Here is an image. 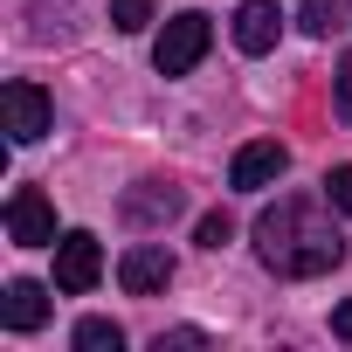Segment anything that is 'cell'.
Segmentation results:
<instances>
[{
  "label": "cell",
  "instance_id": "16",
  "mask_svg": "<svg viewBox=\"0 0 352 352\" xmlns=\"http://www.w3.org/2000/svg\"><path fill=\"white\" fill-rule=\"evenodd\" d=\"M331 338H345V345H352V297L331 311Z\"/></svg>",
  "mask_w": 352,
  "mask_h": 352
},
{
  "label": "cell",
  "instance_id": "5",
  "mask_svg": "<svg viewBox=\"0 0 352 352\" xmlns=\"http://www.w3.org/2000/svg\"><path fill=\"white\" fill-rule=\"evenodd\" d=\"M0 111H8V138L14 145H35V138H49V124H56V104L35 90V83H8V90H0Z\"/></svg>",
  "mask_w": 352,
  "mask_h": 352
},
{
  "label": "cell",
  "instance_id": "14",
  "mask_svg": "<svg viewBox=\"0 0 352 352\" xmlns=\"http://www.w3.org/2000/svg\"><path fill=\"white\" fill-rule=\"evenodd\" d=\"M324 201H331L338 214H352V166H331V173H324Z\"/></svg>",
  "mask_w": 352,
  "mask_h": 352
},
{
  "label": "cell",
  "instance_id": "17",
  "mask_svg": "<svg viewBox=\"0 0 352 352\" xmlns=\"http://www.w3.org/2000/svg\"><path fill=\"white\" fill-rule=\"evenodd\" d=\"M338 111H345V118H352V56H345V63H338Z\"/></svg>",
  "mask_w": 352,
  "mask_h": 352
},
{
  "label": "cell",
  "instance_id": "2",
  "mask_svg": "<svg viewBox=\"0 0 352 352\" xmlns=\"http://www.w3.org/2000/svg\"><path fill=\"white\" fill-rule=\"evenodd\" d=\"M208 42H214V28H208V14H173L166 21V35H159V49H152V63H159V76H194L201 69V56H208Z\"/></svg>",
  "mask_w": 352,
  "mask_h": 352
},
{
  "label": "cell",
  "instance_id": "4",
  "mask_svg": "<svg viewBox=\"0 0 352 352\" xmlns=\"http://www.w3.org/2000/svg\"><path fill=\"white\" fill-rule=\"evenodd\" d=\"M97 276H104L97 235H90V228H69V235L56 242V290H63V297H83V290H97Z\"/></svg>",
  "mask_w": 352,
  "mask_h": 352
},
{
  "label": "cell",
  "instance_id": "3",
  "mask_svg": "<svg viewBox=\"0 0 352 352\" xmlns=\"http://www.w3.org/2000/svg\"><path fill=\"white\" fill-rule=\"evenodd\" d=\"M8 242L14 249H56V208L42 187H14L8 194Z\"/></svg>",
  "mask_w": 352,
  "mask_h": 352
},
{
  "label": "cell",
  "instance_id": "1",
  "mask_svg": "<svg viewBox=\"0 0 352 352\" xmlns=\"http://www.w3.org/2000/svg\"><path fill=\"white\" fill-rule=\"evenodd\" d=\"M256 256H263V270L304 283V276H324L345 263V235L318 214L311 194H283L276 208L256 214Z\"/></svg>",
  "mask_w": 352,
  "mask_h": 352
},
{
  "label": "cell",
  "instance_id": "10",
  "mask_svg": "<svg viewBox=\"0 0 352 352\" xmlns=\"http://www.w3.org/2000/svg\"><path fill=\"white\" fill-rule=\"evenodd\" d=\"M180 208H187V201H180V187H173V180H145L138 194H124V214H131L138 228H159V221H173Z\"/></svg>",
  "mask_w": 352,
  "mask_h": 352
},
{
  "label": "cell",
  "instance_id": "7",
  "mask_svg": "<svg viewBox=\"0 0 352 352\" xmlns=\"http://www.w3.org/2000/svg\"><path fill=\"white\" fill-rule=\"evenodd\" d=\"M283 166H290V152H283L276 138H256V145H242V152H235V166H228V187H242V194H263V187H276V180H283Z\"/></svg>",
  "mask_w": 352,
  "mask_h": 352
},
{
  "label": "cell",
  "instance_id": "12",
  "mask_svg": "<svg viewBox=\"0 0 352 352\" xmlns=\"http://www.w3.org/2000/svg\"><path fill=\"white\" fill-rule=\"evenodd\" d=\"M297 21H304V35H331L338 28V0H297Z\"/></svg>",
  "mask_w": 352,
  "mask_h": 352
},
{
  "label": "cell",
  "instance_id": "13",
  "mask_svg": "<svg viewBox=\"0 0 352 352\" xmlns=\"http://www.w3.org/2000/svg\"><path fill=\"white\" fill-rule=\"evenodd\" d=\"M152 21V0H111V28H124V35H138Z\"/></svg>",
  "mask_w": 352,
  "mask_h": 352
},
{
  "label": "cell",
  "instance_id": "15",
  "mask_svg": "<svg viewBox=\"0 0 352 352\" xmlns=\"http://www.w3.org/2000/svg\"><path fill=\"white\" fill-rule=\"evenodd\" d=\"M194 235H201V249H221V242L235 235V221H228V214L214 208V214H201V228H194Z\"/></svg>",
  "mask_w": 352,
  "mask_h": 352
},
{
  "label": "cell",
  "instance_id": "8",
  "mask_svg": "<svg viewBox=\"0 0 352 352\" xmlns=\"http://www.w3.org/2000/svg\"><path fill=\"white\" fill-rule=\"evenodd\" d=\"M283 8H276V0H242V8H235V49L242 56H270L276 49V35H283Z\"/></svg>",
  "mask_w": 352,
  "mask_h": 352
},
{
  "label": "cell",
  "instance_id": "6",
  "mask_svg": "<svg viewBox=\"0 0 352 352\" xmlns=\"http://www.w3.org/2000/svg\"><path fill=\"white\" fill-rule=\"evenodd\" d=\"M118 283H124V297H159L173 283V256L159 242H131L124 263H118Z\"/></svg>",
  "mask_w": 352,
  "mask_h": 352
},
{
  "label": "cell",
  "instance_id": "11",
  "mask_svg": "<svg viewBox=\"0 0 352 352\" xmlns=\"http://www.w3.org/2000/svg\"><path fill=\"white\" fill-rule=\"evenodd\" d=\"M76 352H124V331L111 318H83L76 324Z\"/></svg>",
  "mask_w": 352,
  "mask_h": 352
},
{
  "label": "cell",
  "instance_id": "9",
  "mask_svg": "<svg viewBox=\"0 0 352 352\" xmlns=\"http://www.w3.org/2000/svg\"><path fill=\"white\" fill-rule=\"evenodd\" d=\"M0 324H8V331H42L49 324V290L28 283V276H14L8 297H0Z\"/></svg>",
  "mask_w": 352,
  "mask_h": 352
}]
</instances>
